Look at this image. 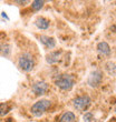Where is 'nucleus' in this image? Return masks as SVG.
I'll return each mask as SVG.
<instances>
[{"mask_svg": "<svg viewBox=\"0 0 116 122\" xmlns=\"http://www.w3.org/2000/svg\"><path fill=\"white\" fill-rule=\"evenodd\" d=\"M76 83V78L74 74L61 73L55 78V84L64 91H69Z\"/></svg>", "mask_w": 116, "mask_h": 122, "instance_id": "f03ea898", "label": "nucleus"}, {"mask_svg": "<svg viewBox=\"0 0 116 122\" xmlns=\"http://www.w3.org/2000/svg\"><path fill=\"white\" fill-rule=\"evenodd\" d=\"M76 120L77 118L75 116V113L71 111H66L59 118V122H76Z\"/></svg>", "mask_w": 116, "mask_h": 122, "instance_id": "9b49d317", "label": "nucleus"}, {"mask_svg": "<svg viewBox=\"0 0 116 122\" xmlns=\"http://www.w3.org/2000/svg\"><path fill=\"white\" fill-rule=\"evenodd\" d=\"M35 25H36V27H37L38 29L47 30L49 28V26H50V21H49V19L45 18V17L40 16V17H38V18L35 20Z\"/></svg>", "mask_w": 116, "mask_h": 122, "instance_id": "9d476101", "label": "nucleus"}, {"mask_svg": "<svg viewBox=\"0 0 116 122\" xmlns=\"http://www.w3.org/2000/svg\"><path fill=\"white\" fill-rule=\"evenodd\" d=\"M84 122H94V114L92 112H86L84 116Z\"/></svg>", "mask_w": 116, "mask_h": 122, "instance_id": "2eb2a0df", "label": "nucleus"}, {"mask_svg": "<svg viewBox=\"0 0 116 122\" xmlns=\"http://www.w3.org/2000/svg\"><path fill=\"white\" fill-rule=\"evenodd\" d=\"M97 51L99 55H102L103 57H108L110 56V52H112V49H110V45L105 41H102L97 45Z\"/></svg>", "mask_w": 116, "mask_h": 122, "instance_id": "1a4fd4ad", "label": "nucleus"}, {"mask_svg": "<svg viewBox=\"0 0 116 122\" xmlns=\"http://www.w3.org/2000/svg\"><path fill=\"white\" fill-rule=\"evenodd\" d=\"M105 70L108 72L110 76L114 77V76H115V62H114V61H108V62L106 63Z\"/></svg>", "mask_w": 116, "mask_h": 122, "instance_id": "ddd939ff", "label": "nucleus"}, {"mask_svg": "<svg viewBox=\"0 0 116 122\" xmlns=\"http://www.w3.org/2000/svg\"><path fill=\"white\" fill-rule=\"evenodd\" d=\"M12 109V104L10 102H2L0 103V117H5L6 114L11 111Z\"/></svg>", "mask_w": 116, "mask_h": 122, "instance_id": "f8f14e48", "label": "nucleus"}, {"mask_svg": "<svg viewBox=\"0 0 116 122\" xmlns=\"http://www.w3.org/2000/svg\"><path fill=\"white\" fill-rule=\"evenodd\" d=\"M71 104L77 111L85 112L92 106V99H90V97L88 94H81V96H77L76 98L73 99Z\"/></svg>", "mask_w": 116, "mask_h": 122, "instance_id": "20e7f679", "label": "nucleus"}, {"mask_svg": "<svg viewBox=\"0 0 116 122\" xmlns=\"http://www.w3.org/2000/svg\"><path fill=\"white\" fill-rule=\"evenodd\" d=\"M18 67L23 72H30L36 67V58L30 51H23L18 56Z\"/></svg>", "mask_w": 116, "mask_h": 122, "instance_id": "f257e3e1", "label": "nucleus"}, {"mask_svg": "<svg viewBox=\"0 0 116 122\" xmlns=\"http://www.w3.org/2000/svg\"><path fill=\"white\" fill-rule=\"evenodd\" d=\"M102 81H103V73L99 70L93 71L90 73V76L88 77V84L93 88H97L102 83Z\"/></svg>", "mask_w": 116, "mask_h": 122, "instance_id": "423d86ee", "label": "nucleus"}, {"mask_svg": "<svg viewBox=\"0 0 116 122\" xmlns=\"http://www.w3.org/2000/svg\"><path fill=\"white\" fill-rule=\"evenodd\" d=\"M39 41L41 42L42 45L45 46L47 49H54L56 47V40L52 37L49 36H45V35H40L38 37Z\"/></svg>", "mask_w": 116, "mask_h": 122, "instance_id": "6e6552de", "label": "nucleus"}, {"mask_svg": "<svg viewBox=\"0 0 116 122\" xmlns=\"http://www.w3.org/2000/svg\"><path fill=\"white\" fill-rule=\"evenodd\" d=\"M50 90V87L47 82H44V81H38V82H35V83L31 86V92L35 94L36 97H40L44 96L46 93Z\"/></svg>", "mask_w": 116, "mask_h": 122, "instance_id": "39448f33", "label": "nucleus"}, {"mask_svg": "<svg viewBox=\"0 0 116 122\" xmlns=\"http://www.w3.org/2000/svg\"><path fill=\"white\" fill-rule=\"evenodd\" d=\"M61 56H63V50H54V51L49 52L47 57H46V60L48 62L49 64H54V63H57L59 62L61 59Z\"/></svg>", "mask_w": 116, "mask_h": 122, "instance_id": "0eeeda50", "label": "nucleus"}, {"mask_svg": "<svg viewBox=\"0 0 116 122\" xmlns=\"http://www.w3.org/2000/svg\"><path fill=\"white\" fill-rule=\"evenodd\" d=\"M50 107H52V101L50 100L40 99L32 104L31 109H30V112H31L32 116L37 117V118H40L44 113H46L50 109Z\"/></svg>", "mask_w": 116, "mask_h": 122, "instance_id": "7ed1b4c3", "label": "nucleus"}, {"mask_svg": "<svg viewBox=\"0 0 116 122\" xmlns=\"http://www.w3.org/2000/svg\"><path fill=\"white\" fill-rule=\"evenodd\" d=\"M45 5V1H40V0H36L31 2V9L34 11H39Z\"/></svg>", "mask_w": 116, "mask_h": 122, "instance_id": "4468645a", "label": "nucleus"}]
</instances>
